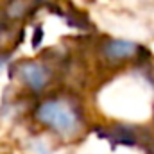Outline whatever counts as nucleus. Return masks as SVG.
<instances>
[{"mask_svg":"<svg viewBox=\"0 0 154 154\" xmlns=\"http://www.w3.org/2000/svg\"><path fill=\"white\" fill-rule=\"evenodd\" d=\"M38 120L61 136H74L82 127V116L75 104L66 99H48L38 108Z\"/></svg>","mask_w":154,"mask_h":154,"instance_id":"f257e3e1","label":"nucleus"},{"mask_svg":"<svg viewBox=\"0 0 154 154\" xmlns=\"http://www.w3.org/2000/svg\"><path fill=\"white\" fill-rule=\"evenodd\" d=\"M16 74H18L20 81L25 86H29L34 91L43 90L50 82V72H48V68L45 65H41V63H34V61H25V63L18 65Z\"/></svg>","mask_w":154,"mask_h":154,"instance_id":"f03ea898","label":"nucleus"},{"mask_svg":"<svg viewBox=\"0 0 154 154\" xmlns=\"http://www.w3.org/2000/svg\"><path fill=\"white\" fill-rule=\"evenodd\" d=\"M104 56L111 61H125L129 57H133L138 50V47L131 41H124V39H111L104 45Z\"/></svg>","mask_w":154,"mask_h":154,"instance_id":"7ed1b4c3","label":"nucleus"},{"mask_svg":"<svg viewBox=\"0 0 154 154\" xmlns=\"http://www.w3.org/2000/svg\"><path fill=\"white\" fill-rule=\"evenodd\" d=\"M4 61H5V56H2V54H0V66H2V63H4Z\"/></svg>","mask_w":154,"mask_h":154,"instance_id":"20e7f679","label":"nucleus"},{"mask_svg":"<svg viewBox=\"0 0 154 154\" xmlns=\"http://www.w3.org/2000/svg\"><path fill=\"white\" fill-rule=\"evenodd\" d=\"M0 39H2V29H0Z\"/></svg>","mask_w":154,"mask_h":154,"instance_id":"39448f33","label":"nucleus"}]
</instances>
